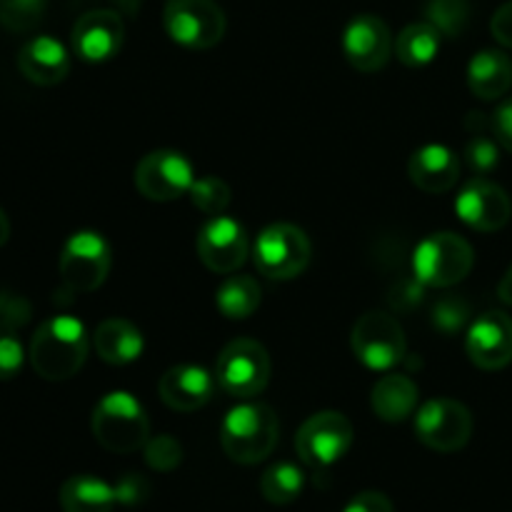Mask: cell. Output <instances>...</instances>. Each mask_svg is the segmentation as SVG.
<instances>
[{
    "label": "cell",
    "instance_id": "1",
    "mask_svg": "<svg viewBox=\"0 0 512 512\" xmlns=\"http://www.w3.org/2000/svg\"><path fill=\"white\" fill-rule=\"evenodd\" d=\"M88 350L90 338L85 325L73 315H53L30 340V365L43 380L60 383L78 375Z\"/></svg>",
    "mask_w": 512,
    "mask_h": 512
},
{
    "label": "cell",
    "instance_id": "2",
    "mask_svg": "<svg viewBox=\"0 0 512 512\" xmlns=\"http://www.w3.org/2000/svg\"><path fill=\"white\" fill-rule=\"evenodd\" d=\"M280 438L278 415L265 403L235 405L220 425V445L238 465L263 463Z\"/></svg>",
    "mask_w": 512,
    "mask_h": 512
},
{
    "label": "cell",
    "instance_id": "3",
    "mask_svg": "<svg viewBox=\"0 0 512 512\" xmlns=\"http://www.w3.org/2000/svg\"><path fill=\"white\" fill-rule=\"evenodd\" d=\"M95 440L110 453L128 455L143 450L150 440V420L138 398L125 390L103 395L90 418Z\"/></svg>",
    "mask_w": 512,
    "mask_h": 512
},
{
    "label": "cell",
    "instance_id": "4",
    "mask_svg": "<svg viewBox=\"0 0 512 512\" xmlns=\"http://www.w3.org/2000/svg\"><path fill=\"white\" fill-rule=\"evenodd\" d=\"M475 253L465 238L455 233H433L420 240L413 253V275L425 288H450L468 278Z\"/></svg>",
    "mask_w": 512,
    "mask_h": 512
},
{
    "label": "cell",
    "instance_id": "5",
    "mask_svg": "<svg viewBox=\"0 0 512 512\" xmlns=\"http://www.w3.org/2000/svg\"><path fill=\"white\" fill-rule=\"evenodd\" d=\"M270 355L258 340H230L215 360V383L233 398L250 400L268 388Z\"/></svg>",
    "mask_w": 512,
    "mask_h": 512
},
{
    "label": "cell",
    "instance_id": "6",
    "mask_svg": "<svg viewBox=\"0 0 512 512\" xmlns=\"http://www.w3.org/2000/svg\"><path fill=\"white\" fill-rule=\"evenodd\" d=\"M310 240L298 225L273 223L258 235L253 260L260 275L270 280H293L310 265Z\"/></svg>",
    "mask_w": 512,
    "mask_h": 512
},
{
    "label": "cell",
    "instance_id": "7",
    "mask_svg": "<svg viewBox=\"0 0 512 512\" xmlns=\"http://www.w3.org/2000/svg\"><path fill=\"white\" fill-rule=\"evenodd\" d=\"M165 33L188 50H208L225 35V13L215 0H168L163 10Z\"/></svg>",
    "mask_w": 512,
    "mask_h": 512
},
{
    "label": "cell",
    "instance_id": "8",
    "mask_svg": "<svg viewBox=\"0 0 512 512\" xmlns=\"http://www.w3.org/2000/svg\"><path fill=\"white\" fill-rule=\"evenodd\" d=\"M113 265L108 240L95 230H78L60 253V278L73 293H93L105 283Z\"/></svg>",
    "mask_w": 512,
    "mask_h": 512
},
{
    "label": "cell",
    "instance_id": "9",
    "mask_svg": "<svg viewBox=\"0 0 512 512\" xmlns=\"http://www.w3.org/2000/svg\"><path fill=\"white\" fill-rule=\"evenodd\" d=\"M355 358L375 373H390L405 358V333L393 315L383 310L365 313L350 335Z\"/></svg>",
    "mask_w": 512,
    "mask_h": 512
},
{
    "label": "cell",
    "instance_id": "10",
    "mask_svg": "<svg viewBox=\"0 0 512 512\" xmlns=\"http://www.w3.org/2000/svg\"><path fill=\"white\" fill-rule=\"evenodd\" d=\"M353 425L343 413L323 410L315 413L300 425L295 435V448L300 460L315 470L330 468L338 463L353 445Z\"/></svg>",
    "mask_w": 512,
    "mask_h": 512
},
{
    "label": "cell",
    "instance_id": "11",
    "mask_svg": "<svg viewBox=\"0 0 512 512\" xmlns=\"http://www.w3.org/2000/svg\"><path fill=\"white\" fill-rule=\"evenodd\" d=\"M415 435L420 443L438 453L465 448L473 435V415L453 398H435L420 405L415 415Z\"/></svg>",
    "mask_w": 512,
    "mask_h": 512
},
{
    "label": "cell",
    "instance_id": "12",
    "mask_svg": "<svg viewBox=\"0 0 512 512\" xmlns=\"http://www.w3.org/2000/svg\"><path fill=\"white\" fill-rule=\"evenodd\" d=\"M193 183V165L178 150H153L135 165V188L153 203L183 198L190 193Z\"/></svg>",
    "mask_w": 512,
    "mask_h": 512
},
{
    "label": "cell",
    "instance_id": "13",
    "mask_svg": "<svg viewBox=\"0 0 512 512\" xmlns=\"http://www.w3.org/2000/svg\"><path fill=\"white\" fill-rule=\"evenodd\" d=\"M455 213L468 228L478 230V233H495L508 225L512 200L498 183L475 175L455 198Z\"/></svg>",
    "mask_w": 512,
    "mask_h": 512
},
{
    "label": "cell",
    "instance_id": "14",
    "mask_svg": "<svg viewBox=\"0 0 512 512\" xmlns=\"http://www.w3.org/2000/svg\"><path fill=\"white\" fill-rule=\"evenodd\" d=\"M195 248L205 268L228 275L235 273L248 258V233L238 220L228 215H215L200 228Z\"/></svg>",
    "mask_w": 512,
    "mask_h": 512
},
{
    "label": "cell",
    "instance_id": "15",
    "mask_svg": "<svg viewBox=\"0 0 512 512\" xmlns=\"http://www.w3.org/2000/svg\"><path fill=\"white\" fill-rule=\"evenodd\" d=\"M395 43L390 28L378 15H355L343 30V53L360 73H375L385 68Z\"/></svg>",
    "mask_w": 512,
    "mask_h": 512
},
{
    "label": "cell",
    "instance_id": "16",
    "mask_svg": "<svg viewBox=\"0 0 512 512\" xmlns=\"http://www.w3.org/2000/svg\"><path fill=\"white\" fill-rule=\"evenodd\" d=\"M465 350H468L470 363L478 365L480 370H503L512 363V318L490 310L483 313L468 328L465 338Z\"/></svg>",
    "mask_w": 512,
    "mask_h": 512
},
{
    "label": "cell",
    "instance_id": "17",
    "mask_svg": "<svg viewBox=\"0 0 512 512\" xmlns=\"http://www.w3.org/2000/svg\"><path fill=\"white\" fill-rule=\"evenodd\" d=\"M125 23L118 10H90L73 25V50L88 63H105L123 48Z\"/></svg>",
    "mask_w": 512,
    "mask_h": 512
},
{
    "label": "cell",
    "instance_id": "18",
    "mask_svg": "<svg viewBox=\"0 0 512 512\" xmlns=\"http://www.w3.org/2000/svg\"><path fill=\"white\" fill-rule=\"evenodd\" d=\"M215 375L198 365H175L165 370L158 383L160 400L178 413H193L210 403L215 393Z\"/></svg>",
    "mask_w": 512,
    "mask_h": 512
},
{
    "label": "cell",
    "instance_id": "19",
    "mask_svg": "<svg viewBox=\"0 0 512 512\" xmlns=\"http://www.w3.org/2000/svg\"><path fill=\"white\" fill-rule=\"evenodd\" d=\"M18 68L30 83L50 88L68 78L70 55L60 40L50 38V35H35L20 48Z\"/></svg>",
    "mask_w": 512,
    "mask_h": 512
},
{
    "label": "cell",
    "instance_id": "20",
    "mask_svg": "<svg viewBox=\"0 0 512 512\" xmlns=\"http://www.w3.org/2000/svg\"><path fill=\"white\" fill-rule=\"evenodd\" d=\"M408 175L415 188L423 193H445L458 183L460 160L448 145L428 143L413 153L408 163Z\"/></svg>",
    "mask_w": 512,
    "mask_h": 512
},
{
    "label": "cell",
    "instance_id": "21",
    "mask_svg": "<svg viewBox=\"0 0 512 512\" xmlns=\"http://www.w3.org/2000/svg\"><path fill=\"white\" fill-rule=\"evenodd\" d=\"M468 88L480 100H500L512 88V60L503 50H480L468 63Z\"/></svg>",
    "mask_w": 512,
    "mask_h": 512
},
{
    "label": "cell",
    "instance_id": "22",
    "mask_svg": "<svg viewBox=\"0 0 512 512\" xmlns=\"http://www.w3.org/2000/svg\"><path fill=\"white\" fill-rule=\"evenodd\" d=\"M93 348L108 365H128L143 355V333L123 318H110L95 328Z\"/></svg>",
    "mask_w": 512,
    "mask_h": 512
},
{
    "label": "cell",
    "instance_id": "23",
    "mask_svg": "<svg viewBox=\"0 0 512 512\" xmlns=\"http://www.w3.org/2000/svg\"><path fill=\"white\" fill-rule=\"evenodd\" d=\"M418 395V385L408 375L385 373L375 383L370 405H373V413L385 423H403L418 408Z\"/></svg>",
    "mask_w": 512,
    "mask_h": 512
},
{
    "label": "cell",
    "instance_id": "24",
    "mask_svg": "<svg viewBox=\"0 0 512 512\" xmlns=\"http://www.w3.org/2000/svg\"><path fill=\"white\" fill-rule=\"evenodd\" d=\"M63 512H113L118 505L115 488L95 475H73L60 488Z\"/></svg>",
    "mask_w": 512,
    "mask_h": 512
},
{
    "label": "cell",
    "instance_id": "25",
    "mask_svg": "<svg viewBox=\"0 0 512 512\" xmlns=\"http://www.w3.org/2000/svg\"><path fill=\"white\" fill-rule=\"evenodd\" d=\"M443 33L433 23H410L400 30L395 40V55L408 68H425L433 63L440 53Z\"/></svg>",
    "mask_w": 512,
    "mask_h": 512
},
{
    "label": "cell",
    "instance_id": "26",
    "mask_svg": "<svg viewBox=\"0 0 512 512\" xmlns=\"http://www.w3.org/2000/svg\"><path fill=\"white\" fill-rule=\"evenodd\" d=\"M215 305L228 320H245L260 308V285L250 275H230L215 293Z\"/></svg>",
    "mask_w": 512,
    "mask_h": 512
},
{
    "label": "cell",
    "instance_id": "27",
    "mask_svg": "<svg viewBox=\"0 0 512 512\" xmlns=\"http://www.w3.org/2000/svg\"><path fill=\"white\" fill-rule=\"evenodd\" d=\"M305 475L293 463H275L260 478V493L270 505H290L303 495Z\"/></svg>",
    "mask_w": 512,
    "mask_h": 512
},
{
    "label": "cell",
    "instance_id": "28",
    "mask_svg": "<svg viewBox=\"0 0 512 512\" xmlns=\"http://www.w3.org/2000/svg\"><path fill=\"white\" fill-rule=\"evenodd\" d=\"M425 15H428V23H433L445 38H460L468 28L470 3L468 0H428Z\"/></svg>",
    "mask_w": 512,
    "mask_h": 512
},
{
    "label": "cell",
    "instance_id": "29",
    "mask_svg": "<svg viewBox=\"0 0 512 512\" xmlns=\"http://www.w3.org/2000/svg\"><path fill=\"white\" fill-rule=\"evenodd\" d=\"M190 200L195 208L208 218L215 215H225L230 205V188L225 180L215 178V175H205V178H195L193 188H190Z\"/></svg>",
    "mask_w": 512,
    "mask_h": 512
},
{
    "label": "cell",
    "instance_id": "30",
    "mask_svg": "<svg viewBox=\"0 0 512 512\" xmlns=\"http://www.w3.org/2000/svg\"><path fill=\"white\" fill-rule=\"evenodd\" d=\"M48 0H0V23L13 33H28L43 20Z\"/></svg>",
    "mask_w": 512,
    "mask_h": 512
},
{
    "label": "cell",
    "instance_id": "31",
    "mask_svg": "<svg viewBox=\"0 0 512 512\" xmlns=\"http://www.w3.org/2000/svg\"><path fill=\"white\" fill-rule=\"evenodd\" d=\"M25 363V350L18 338L15 323L0 318V380H10L20 373Z\"/></svg>",
    "mask_w": 512,
    "mask_h": 512
},
{
    "label": "cell",
    "instance_id": "32",
    "mask_svg": "<svg viewBox=\"0 0 512 512\" xmlns=\"http://www.w3.org/2000/svg\"><path fill=\"white\" fill-rule=\"evenodd\" d=\"M143 453L145 463L158 470V473H170V470L180 468V463H183V445L173 435H155L145 443Z\"/></svg>",
    "mask_w": 512,
    "mask_h": 512
},
{
    "label": "cell",
    "instance_id": "33",
    "mask_svg": "<svg viewBox=\"0 0 512 512\" xmlns=\"http://www.w3.org/2000/svg\"><path fill=\"white\" fill-rule=\"evenodd\" d=\"M465 158H468L470 168H473L475 175H490L500 163V153H498V145L495 140L485 138V135H473L465 148Z\"/></svg>",
    "mask_w": 512,
    "mask_h": 512
},
{
    "label": "cell",
    "instance_id": "34",
    "mask_svg": "<svg viewBox=\"0 0 512 512\" xmlns=\"http://www.w3.org/2000/svg\"><path fill=\"white\" fill-rule=\"evenodd\" d=\"M115 498H118L120 505H128V508H135V505L143 503L148 498V483H145L140 475H123V478L115 483Z\"/></svg>",
    "mask_w": 512,
    "mask_h": 512
},
{
    "label": "cell",
    "instance_id": "35",
    "mask_svg": "<svg viewBox=\"0 0 512 512\" xmlns=\"http://www.w3.org/2000/svg\"><path fill=\"white\" fill-rule=\"evenodd\" d=\"M468 320V308H465L460 300H445L435 308V323L445 330V333H455V330L463 328V323Z\"/></svg>",
    "mask_w": 512,
    "mask_h": 512
},
{
    "label": "cell",
    "instance_id": "36",
    "mask_svg": "<svg viewBox=\"0 0 512 512\" xmlns=\"http://www.w3.org/2000/svg\"><path fill=\"white\" fill-rule=\"evenodd\" d=\"M343 512H395V508L388 500V495L368 490V493L355 495V498L345 505Z\"/></svg>",
    "mask_w": 512,
    "mask_h": 512
},
{
    "label": "cell",
    "instance_id": "37",
    "mask_svg": "<svg viewBox=\"0 0 512 512\" xmlns=\"http://www.w3.org/2000/svg\"><path fill=\"white\" fill-rule=\"evenodd\" d=\"M493 133L498 143L512 153V98L503 100L493 113Z\"/></svg>",
    "mask_w": 512,
    "mask_h": 512
},
{
    "label": "cell",
    "instance_id": "38",
    "mask_svg": "<svg viewBox=\"0 0 512 512\" xmlns=\"http://www.w3.org/2000/svg\"><path fill=\"white\" fill-rule=\"evenodd\" d=\"M490 33L503 48L512 50V0L495 10L493 20H490Z\"/></svg>",
    "mask_w": 512,
    "mask_h": 512
},
{
    "label": "cell",
    "instance_id": "39",
    "mask_svg": "<svg viewBox=\"0 0 512 512\" xmlns=\"http://www.w3.org/2000/svg\"><path fill=\"white\" fill-rule=\"evenodd\" d=\"M498 298L503 300L505 305H512V265L508 268V273L503 275V280H500V285H498Z\"/></svg>",
    "mask_w": 512,
    "mask_h": 512
},
{
    "label": "cell",
    "instance_id": "40",
    "mask_svg": "<svg viewBox=\"0 0 512 512\" xmlns=\"http://www.w3.org/2000/svg\"><path fill=\"white\" fill-rule=\"evenodd\" d=\"M110 3L115 5V10H118V13L135 15L140 10V5H143V0H110Z\"/></svg>",
    "mask_w": 512,
    "mask_h": 512
},
{
    "label": "cell",
    "instance_id": "41",
    "mask_svg": "<svg viewBox=\"0 0 512 512\" xmlns=\"http://www.w3.org/2000/svg\"><path fill=\"white\" fill-rule=\"evenodd\" d=\"M8 238H10V220H8V215L0 210V248L8 243Z\"/></svg>",
    "mask_w": 512,
    "mask_h": 512
}]
</instances>
